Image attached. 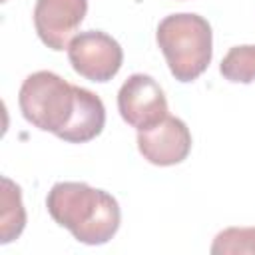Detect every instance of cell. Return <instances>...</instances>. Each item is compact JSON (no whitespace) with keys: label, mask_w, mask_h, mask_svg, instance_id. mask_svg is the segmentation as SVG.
Here are the masks:
<instances>
[{"label":"cell","mask_w":255,"mask_h":255,"mask_svg":"<svg viewBox=\"0 0 255 255\" xmlns=\"http://www.w3.org/2000/svg\"><path fill=\"white\" fill-rule=\"evenodd\" d=\"M50 217L86 245H104L120 229V205L104 189L80 181H60L46 197Z\"/></svg>","instance_id":"cell-1"},{"label":"cell","mask_w":255,"mask_h":255,"mask_svg":"<svg viewBox=\"0 0 255 255\" xmlns=\"http://www.w3.org/2000/svg\"><path fill=\"white\" fill-rule=\"evenodd\" d=\"M171 76L179 82L197 80L211 62V26L199 14L165 16L155 34Z\"/></svg>","instance_id":"cell-2"},{"label":"cell","mask_w":255,"mask_h":255,"mask_svg":"<svg viewBox=\"0 0 255 255\" xmlns=\"http://www.w3.org/2000/svg\"><path fill=\"white\" fill-rule=\"evenodd\" d=\"M18 104L28 124L60 135L76 110V86L54 72H34L22 82Z\"/></svg>","instance_id":"cell-3"},{"label":"cell","mask_w":255,"mask_h":255,"mask_svg":"<svg viewBox=\"0 0 255 255\" xmlns=\"http://www.w3.org/2000/svg\"><path fill=\"white\" fill-rule=\"evenodd\" d=\"M66 50L74 72L90 82H110L124 62L122 46L100 30L80 32Z\"/></svg>","instance_id":"cell-4"},{"label":"cell","mask_w":255,"mask_h":255,"mask_svg":"<svg viewBox=\"0 0 255 255\" xmlns=\"http://www.w3.org/2000/svg\"><path fill=\"white\" fill-rule=\"evenodd\" d=\"M118 110L126 124L141 131L159 124L167 116V100L151 76L133 74L118 92Z\"/></svg>","instance_id":"cell-5"},{"label":"cell","mask_w":255,"mask_h":255,"mask_svg":"<svg viewBox=\"0 0 255 255\" xmlns=\"http://www.w3.org/2000/svg\"><path fill=\"white\" fill-rule=\"evenodd\" d=\"M86 12L88 0H36L34 26L38 38L56 52L68 48Z\"/></svg>","instance_id":"cell-6"},{"label":"cell","mask_w":255,"mask_h":255,"mask_svg":"<svg viewBox=\"0 0 255 255\" xmlns=\"http://www.w3.org/2000/svg\"><path fill=\"white\" fill-rule=\"evenodd\" d=\"M137 149L153 165L181 163L191 151L189 128L173 116H165L159 124L137 131Z\"/></svg>","instance_id":"cell-7"},{"label":"cell","mask_w":255,"mask_h":255,"mask_svg":"<svg viewBox=\"0 0 255 255\" xmlns=\"http://www.w3.org/2000/svg\"><path fill=\"white\" fill-rule=\"evenodd\" d=\"M106 126L104 102L90 90L76 86V110L70 124L58 135L68 143H86L102 133Z\"/></svg>","instance_id":"cell-8"},{"label":"cell","mask_w":255,"mask_h":255,"mask_svg":"<svg viewBox=\"0 0 255 255\" xmlns=\"http://www.w3.org/2000/svg\"><path fill=\"white\" fill-rule=\"evenodd\" d=\"M26 225V211L22 205V193L20 187L8 179L2 177V243H10L16 239Z\"/></svg>","instance_id":"cell-9"},{"label":"cell","mask_w":255,"mask_h":255,"mask_svg":"<svg viewBox=\"0 0 255 255\" xmlns=\"http://www.w3.org/2000/svg\"><path fill=\"white\" fill-rule=\"evenodd\" d=\"M219 72L225 80L233 84L255 82V44L231 48L223 56L219 64Z\"/></svg>","instance_id":"cell-10"},{"label":"cell","mask_w":255,"mask_h":255,"mask_svg":"<svg viewBox=\"0 0 255 255\" xmlns=\"http://www.w3.org/2000/svg\"><path fill=\"white\" fill-rule=\"evenodd\" d=\"M213 255H255V227H229L217 233L211 245Z\"/></svg>","instance_id":"cell-11"}]
</instances>
